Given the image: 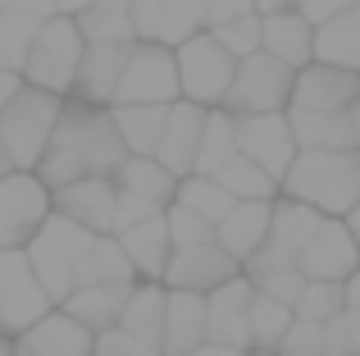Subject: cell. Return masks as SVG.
I'll return each instance as SVG.
<instances>
[{
    "instance_id": "obj_39",
    "label": "cell",
    "mask_w": 360,
    "mask_h": 356,
    "mask_svg": "<svg viewBox=\"0 0 360 356\" xmlns=\"http://www.w3.org/2000/svg\"><path fill=\"white\" fill-rule=\"evenodd\" d=\"M37 27H41L37 18L5 14V9H0V69L23 73V60H27V46H32Z\"/></svg>"
},
{
    "instance_id": "obj_6",
    "label": "cell",
    "mask_w": 360,
    "mask_h": 356,
    "mask_svg": "<svg viewBox=\"0 0 360 356\" xmlns=\"http://www.w3.org/2000/svg\"><path fill=\"white\" fill-rule=\"evenodd\" d=\"M174 64H178V91H183V101H192L201 110L224 106V96L233 87V73H238V60L210 32H196L192 42L178 46Z\"/></svg>"
},
{
    "instance_id": "obj_28",
    "label": "cell",
    "mask_w": 360,
    "mask_h": 356,
    "mask_svg": "<svg viewBox=\"0 0 360 356\" xmlns=\"http://www.w3.org/2000/svg\"><path fill=\"white\" fill-rule=\"evenodd\" d=\"M315 64L360 73V9H347L315 27Z\"/></svg>"
},
{
    "instance_id": "obj_54",
    "label": "cell",
    "mask_w": 360,
    "mask_h": 356,
    "mask_svg": "<svg viewBox=\"0 0 360 356\" xmlns=\"http://www.w3.org/2000/svg\"><path fill=\"white\" fill-rule=\"evenodd\" d=\"M187 356H246V352H229V348H214V343H201V348L187 352Z\"/></svg>"
},
{
    "instance_id": "obj_8",
    "label": "cell",
    "mask_w": 360,
    "mask_h": 356,
    "mask_svg": "<svg viewBox=\"0 0 360 356\" xmlns=\"http://www.w3.org/2000/svg\"><path fill=\"white\" fill-rule=\"evenodd\" d=\"M174 101H183L174 51L160 42H137L128 51V64L119 73L110 106H174Z\"/></svg>"
},
{
    "instance_id": "obj_1",
    "label": "cell",
    "mask_w": 360,
    "mask_h": 356,
    "mask_svg": "<svg viewBox=\"0 0 360 356\" xmlns=\"http://www.w3.org/2000/svg\"><path fill=\"white\" fill-rule=\"evenodd\" d=\"M123 160H128V151H123L115 133L110 110L64 101L60 124H55L51 142H46L41 165H37V178L55 192V187L82 183V178H115Z\"/></svg>"
},
{
    "instance_id": "obj_47",
    "label": "cell",
    "mask_w": 360,
    "mask_h": 356,
    "mask_svg": "<svg viewBox=\"0 0 360 356\" xmlns=\"http://www.w3.org/2000/svg\"><path fill=\"white\" fill-rule=\"evenodd\" d=\"M324 356H360L356 333H352V324H347V311L324 324Z\"/></svg>"
},
{
    "instance_id": "obj_50",
    "label": "cell",
    "mask_w": 360,
    "mask_h": 356,
    "mask_svg": "<svg viewBox=\"0 0 360 356\" xmlns=\"http://www.w3.org/2000/svg\"><path fill=\"white\" fill-rule=\"evenodd\" d=\"M0 9H5V14L37 18V23H46V18L60 14V5H55V0H0Z\"/></svg>"
},
{
    "instance_id": "obj_25",
    "label": "cell",
    "mask_w": 360,
    "mask_h": 356,
    "mask_svg": "<svg viewBox=\"0 0 360 356\" xmlns=\"http://www.w3.org/2000/svg\"><path fill=\"white\" fill-rule=\"evenodd\" d=\"M137 288V284H132ZM132 288H119V284H96V288H78L69 302L60 306L69 320H78L87 333H110L119 329V315L128 306V293Z\"/></svg>"
},
{
    "instance_id": "obj_24",
    "label": "cell",
    "mask_w": 360,
    "mask_h": 356,
    "mask_svg": "<svg viewBox=\"0 0 360 356\" xmlns=\"http://www.w3.org/2000/svg\"><path fill=\"white\" fill-rule=\"evenodd\" d=\"M205 343V297L196 293H169L165 302V338L160 352L165 356H187Z\"/></svg>"
},
{
    "instance_id": "obj_46",
    "label": "cell",
    "mask_w": 360,
    "mask_h": 356,
    "mask_svg": "<svg viewBox=\"0 0 360 356\" xmlns=\"http://www.w3.org/2000/svg\"><path fill=\"white\" fill-rule=\"evenodd\" d=\"M160 14H165V0H132L128 5V23L137 42H155L160 32Z\"/></svg>"
},
{
    "instance_id": "obj_51",
    "label": "cell",
    "mask_w": 360,
    "mask_h": 356,
    "mask_svg": "<svg viewBox=\"0 0 360 356\" xmlns=\"http://www.w3.org/2000/svg\"><path fill=\"white\" fill-rule=\"evenodd\" d=\"M27 82H23V73H9V69H0V110L9 106V101L18 96V91H23Z\"/></svg>"
},
{
    "instance_id": "obj_30",
    "label": "cell",
    "mask_w": 360,
    "mask_h": 356,
    "mask_svg": "<svg viewBox=\"0 0 360 356\" xmlns=\"http://www.w3.org/2000/svg\"><path fill=\"white\" fill-rule=\"evenodd\" d=\"M165 302H169L165 284H137L128 293L123 315H119V329L141 338V343H150V348H160V338H165Z\"/></svg>"
},
{
    "instance_id": "obj_40",
    "label": "cell",
    "mask_w": 360,
    "mask_h": 356,
    "mask_svg": "<svg viewBox=\"0 0 360 356\" xmlns=\"http://www.w3.org/2000/svg\"><path fill=\"white\" fill-rule=\"evenodd\" d=\"M342 311H347L342 284H306V293H301L297 306H292V315H297V320H310V324H328Z\"/></svg>"
},
{
    "instance_id": "obj_3",
    "label": "cell",
    "mask_w": 360,
    "mask_h": 356,
    "mask_svg": "<svg viewBox=\"0 0 360 356\" xmlns=\"http://www.w3.org/2000/svg\"><path fill=\"white\" fill-rule=\"evenodd\" d=\"M91 242L96 238H91L87 229H78V224L60 220V215L51 210V220H46L41 229H37V238L23 247L37 284L46 288V297H51L55 306H64L69 293L78 288V269H82V260L91 256Z\"/></svg>"
},
{
    "instance_id": "obj_4",
    "label": "cell",
    "mask_w": 360,
    "mask_h": 356,
    "mask_svg": "<svg viewBox=\"0 0 360 356\" xmlns=\"http://www.w3.org/2000/svg\"><path fill=\"white\" fill-rule=\"evenodd\" d=\"M82 42L78 23L69 14H55L37 27L32 46H27V60H23V82L37 91H51V96L69 101L73 96V78H78V64H82Z\"/></svg>"
},
{
    "instance_id": "obj_34",
    "label": "cell",
    "mask_w": 360,
    "mask_h": 356,
    "mask_svg": "<svg viewBox=\"0 0 360 356\" xmlns=\"http://www.w3.org/2000/svg\"><path fill=\"white\" fill-rule=\"evenodd\" d=\"M174 205H183V210H192L196 220H205L214 229V224L224 220V215L233 210V196L224 192L219 183H214V178H205V174H192V178H183V183H178V192H174Z\"/></svg>"
},
{
    "instance_id": "obj_49",
    "label": "cell",
    "mask_w": 360,
    "mask_h": 356,
    "mask_svg": "<svg viewBox=\"0 0 360 356\" xmlns=\"http://www.w3.org/2000/svg\"><path fill=\"white\" fill-rule=\"evenodd\" d=\"M246 14H255V0H210V9H205V32L233 23V18H246Z\"/></svg>"
},
{
    "instance_id": "obj_23",
    "label": "cell",
    "mask_w": 360,
    "mask_h": 356,
    "mask_svg": "<svg viewBox=\"0 0 360 356\" xmlns=\"http://www.w3.org/2000/svg\"><path fill=\"white\" fill-rule=\"evenodd\" d=\"M119 247L128 251L132 269H137V284H160L169 269V256H174V242H169V224L165 215L137 224V229L119 233Z\"/></svg>"
},
{
    "instance_id": "obj_7",
    "label": "cell",
    "mask_w": 360,
    "mask_h": 356,
    "mask_svg": "<svg viewBox=\"0 0 360 356\" xmlns=\"http://www.w3.org/2000/svg\"><path fill=\"white\" fill-rule=\"evenodd\" d=\"M292 82H297V69L269 60V55H251V60L238 64L233 73V87L224 96L219 110H229L233 119L242 115H288L292 106Z\"/></svg>"
},
{
    "instance_id": "obj_29",
    "label": "cell",
    "mask_w": 360,
    "mask_h": 356,
    "mask_svg": "<svg viewBox=\"0 0 360 356\" xmlns=\"http://www.w3.org/2000/svg\"><path fill=\"white\" fill-rule=\"evenodd\" d=\"M110 119H115V133L128 155H155L169 106H110Z\"/></svg>"
},
{
    "instance_id": "obj_36",
    "label": "cell",
    "mask_w": 360,
    "mask_h": 356,
    "mask_svg": "<svg viewBox=\"0 0 360 356\" xmlns=\"http://www.w3.org/2000/svg\"><path fill=\"white\" fill-rule=\"evenodd\" d=\"M205 9H210V0H165L155 42L169 46V51H178V46L192 42L196 32H205Z\"/></svg>"
},
{
    "instance_id": "obj_16",
    "label": "cell",
    "mask_w": 360,
    "mask_h": 356,
    "mask_svg": "<svg viewBox=\"0 0 360 356\" xmlns=\"http://www.w3.org/2000/svg\"><path fill=\"white\" fill-rule=\"evenodd\" d=\"M51 210L60 220L87 229L91 238H110L115 233V178H82V183L55 187Z\"/></svg>"
},
{
    "instance_id": "obj_57",
    "label": "cell",
    "mask_w": 360,
    "mask_h": 356,
    "mask_svg": "<svg viewBox=\"0 0 360 356\" xmlns=\"http://www.w3.org/2000/svg\"><path fill=\"white\" fill-rule=\"evenodd\" d=\"M96 5H101V9H119V14H128L132 0H96ZM87 9H91V5H87Z\"/></svg>"
},
{
    "instance_id": "obj_10",
    "label": "cell",
    "mask_w": 360,
    "mask_h": 356,
    "mask_svg": "<svg viewBox=\"0 0 360 356\" xmlns=\"http://www.w3.org/2000/svg\"><path fill=\"white\" fill-rule=\"evenodd\" d=\"M46 220H51V187L41 178L18 170L0 178V251H23Z\"/></svg>"
},
{
    "instance_id": "obj_5",
    "label": "cell",
    "mask_w": 360,
    "mask_h": 356,
    "mask_svg": "<svg viewBox=\"0 0 360 356\" xmlns=\"http://www.w3.org/2000/svg\"><path fill=\"white\" fill-rule=\"evenodd\" d=\"M60 110H64L60 96L37 91V87H23L0 110V142H5L9 165L18 174H37V165L46 155V142H51L55 124H60Z\"/></svg>"
},
{
    "instance_id": "obj_27",
    "label": "cell",
    "mask_w": 360,
    "mask_h": 356,
    "mask_svg": "<svg viewBox=\"0 0 360 356\" xmlns=\"http://www.w3.org/2000/svg\"><path fill=\"white\" fill-rule=\"evenodd\" d=\"M292 142L297 151H356L352 115H306V110H288Z\"/></svg>"
},
{
    "instance_id": "obj_48",
    "label": "cell",
    "mask_w": 360,
    "mask_h": 356,
    "mask_svg": "<svg viewBox=\"0 0 360 356\" xmlns=\"http://www.w3.org/2000/svg\"><path fill=\"white\" fill-rule=\"evenodd\" d=\"M347 9H360V0H301L297 14L306 18L310 27H319V23H328V18L347 14Z\"/></svg>"
},
{
    "instance_id": "obj_42",
    "label": "cell",
    "mask_w": 360,
    "mask_h": 356,
    "mask_svg": "<svg viewBox=\"0 0 360 356\" xmlns=\"http://www.w3.org/2000/svg\"><path fill=\"white\" fill-rule=\"evenodd\" d=\"M165 224H169V242H174V251H187V247H201V242H214V229L205 220H196L192 210H183V205H169L165 210Z\"/></svg>"
},
{
    "instance_id": "obj_56",
    "label": "cell",
    "mask_w": 360,
    "mask_h": 356,
    "mask_svg": "<svg viewBox=\"0 0 360 356\" xmlns=\"http://www.w3.org/2000/svg\"><path fill=\"white\" fill-rule=\"evenodd\" d=\"M342 224H347V233H352V242H356V247H360V205H356L352 215H347Z\"/></svg>"
},
{
    "instance_id": "obj_12",
    "label": "cell",
    "mask_w": 360,
    "mask_h": 356,
    "mask_svg": "<svg viewBox=\"0 0 360 356\" xmlns=\"http://www.w3.org/2000/svg\"><path fill=\"white\" fill-rule=\"evenodd\" d=\"M297 269L306 274V284H347L360 274V247L352 242L342 220H324L315 229V238L301 247Z\"/></svg>"
},
{
    "instance_id": "obj_21",
    "label": "cell",
    "mask_w": 360,
    "mask_h": 356,
    "mask_svg": "<svg viewBox=\"0 0 360 356\" xmlns=\"http://www.w3.org/2000/svg\"><path fill=\"white\" fill-rule=\"evenodd\" d=\"M14 348L27 352V356H91L96 352V333H87L78 320H69V315L55 306V311L46 315V320H37L23 338H14Z\"/></svg>"
},
{
    "instance_id": "obj_26",
    "label": "cell",
    "mask_w": 360,
    "mask_h": 356,
    "mask_svg": "<svg viewBox=\"0 0 360 356\" xmlns=\"http://www.w3.org/2000/svg\"><path fill=\"white\" fill-rule=\"evenodd\" d=\"M115 192L169 210V205H174V192H178V178L169 174L155 155H128V160L119 165V174H115Z\"/></svg>"
},
{
    "instance_id": "obj_33",
    "label": "cell",
    "mask_w": 360,
    "mask_h": 356,
    "mask_svg": "<svg viewBox=\"0 0 360 356\" xmlns=\"http://www.w3.org/2000/svg\"><path fill=\"white\" fill-rule=\"evenodd\" d=\"M233 155H238V124H233V115H229V110H205L201 151H196V174L214 178Z\"/></svg>"
},
{
    "instance_id": "obj_52",
    "label": "cell",
    "mask_w": 360,
    "mask_h": 356,
    "mask_svg": "<svg viewBox=\"0 0 360 356\" xmlns=\"http://www.w3.org/2000/svg\"><path fill=\"white\" fill-rule=\"evenodd\" d=\"M301 0H255V14L260 18H269V14H292Z\"/></svg>"
},
{
    "instance_id": "obj_41",
    "label": "cell",
    "mask_w": 360,
    "mask_h": 356,
    "mask_svg": "<svg viewBox=\"0 0 360 356\" xmlns=\"http://www.w3.org/2000/svg\"><path fill=\"white\" fill-rule=\"evenodd\" d=\"M214 42L224 46V51L233 55V60H251V55H260V14H246V18H233V23L214 27Z\"/></svg>"
},
{
    "instance_id": "obj_31",
    "label": "cell",
    "mask_w": 360,
    "mask_h": 356,
    "mask_svg": "<svg viewBox=\"0 0 360 356\" xmlns=\"http://www.w3.org/2000/svg\"><path fill=\"white\" fill-rule=\"evenodd\" d=\"M96 284H119V288H132V284H137V269H132L128 251L119 247L115 233L91 242V256L82 260V269H78V288H96ZM78 288H73V293H78Z\"/></svg>"
},
{
    "instance_id": "obj_35",
    "label": "cell",
    "mask_w": 360,
    "mask_h": 356,
    "mask_svg": "<svg viewBox=\"0 0 360 356\" xmlns=\"http://www.w3.org/2000/svg\"><path fill=\"white\" fill-rule=\"evenodd\" d=\"M214 183H219L233 201H274V196H278V183H274L260 165H251L246 155H233V160L214 174Z\"/></svg>"
},
{
    "instance_id": "obj_62",
    "label": "cell",
    "mask_w": 360,
    "mask_h": 356,
    "mask_svg": "<svg viewBox=\"0 0 360 356\" xmlns=\"http://www.w3.org/2000/svg\"><path fill=\"white\" fill-rule=\"evenodd\" d=\"M14 356H27V352H18V348H14Z\"/></svg>"
},
{
    "instance_id": "obj_58",
    "label": "cell",
    "mask_w": 360,
    "mask_h": 356,
    "mask_svg": "<svg viewBox=\"0 0 360 356\" xmlns=\"http://www.w3.org/2000/svg\"><path fill=\"white\" fill-rule=\"evenodd\" d=\"M352 133H356V151H360V96H356V106H352Z\"/></svg>"
},
{
    "instance_id": "obj_9",
    "label": "cell",
    "mask_w": 360,
    "mask_h": 356,
    "mask_svg": "<svg viewBox=\"0 0 360 356\" xmlns=\"http://www.w3.org/2000/svg\"><path fill=\"white\" fill-rule=\"evenodd\" d=\"M51 311H55V302L37 284L27 256L23 251H0V333L5 338H23Z\"/></svg>"
},
{
    "instance_id": "obj_19",
    "label": "cell",
    "mask_w": 360,
    "mask_h": 356,
    "mask_svg": "<svg viewBox=\"0 0 360 356\" xmlns=\"http://www.w3.org/2000/svg\"><path fill=\"white\" fill-rule=\"evenodd\" d=\"M137 42H119V46H87L82 51V64H78V78H73V96L69 101H82V106H96V110H110L115 101V87H119V73L128 64V51Z\"/></svg>"
},
{
    "instance_id": "obj_32",
    "label": "cell",
    "mask_w": 360,
    "mask_h": 356,
    "mask_svg": "<svg viewBox=\"0 0 360 356\" xmlns=\"http://www.w3.org/2000/svg\"><path fill=\"white\" fill-rule=\"evenodd\" d=\"M319 224H324V215H319V210H310V205H301V201H288V196H274L269 242H278L283 251L301 256V247H306V242L315 238Z\"/></svg>"
},
{
    "instance_id": "obj_59",
    "label": "cell",
    "mask_w": 360,
    "mask_h": 356,
    "mask_svg": "<svg viewBox=\"0 0 360 356\" xmlns=\"http://www.w3.org/2000/svg\"><path fill=\"white\" fill-rule=\"evenodd\" d=\"M5 174H14V165H9V151H5V142H0V178Z\"/></svg>"
},
{
    "instance_id": "obj_2",
    "label": "cell",
    "mask_w": 360,
    "mask_h": 356,
    "mask_svg": "<svg viewBox=\"0 0 360 356\" xmlns=\"http://www.w3.org/2000/svg\"><path fill=\"white\" fill-rule=\"evenodd\" d=\"M278 196L310 205L324 220H347L360 205V151H297Z\"/></svg>"
},
{
    "instance_id": "obj_44",
    "label": "cell",
    "mask_w": 360,
    "mask_h": 356,
    "mask_svg": "<svg viewBox=\"0 0 360 356\" xmlns=\"http://www.w3.org/2000/svg\"><path fill=\"white\" fill-rule=\"evenodd\" d=\"M91 356H165V352L132 338V333H123V329H110V333H96V352Z\"/></svg>"
},
{
    "instance_id": "obj_17",
    "label": "cell",
    "mask_w": 360,
    "mask_h": 356,
    "mask_svg": "<svg viewBox=\"0 0 360 356\" xmlns=\"http://www.w3.org/2000/svg\"><path fill=\"white\" fill-rule=\"evenodd\" d=\"M242 279L255 288V297H269L278 306H297V297L306 293V274L297 269V256L283 251L278 242L264 238V247L242 265Z\"/></svg>"
},
{
    "instance_id": "obj_20",
    "label": "cell",
    "mask_w": 360,
    "mask_h": 356,
    "mask_svg": "<svg viewBox=\"0 0 360 356\" xmlns=\"http://www.w3.org/2000/svg\"><path fill=\"white\" fill-rule=\"evenodd\" d=\"M269 215H274V201H238L214 224V242H219L238 265H246V260L264 247V238H269Z\"/></svg>"
},
{
    "instance_id": "obj_37",
    "label": "cell",
    "mask_w": 360,
    "mask_h": 356,
    "mask_svg": "<svg viewBox=\"0 0 360 356\" xmlns=\"http://www.w3.org/2000/svg\"><path fill=\"white\" fill-rule=\"evenodd\" d=\"M292 306H278L269 297H255L251 302V352H278V343L292 329Z\"/></svg>"
},
{
    "instance_id": "obj_61",
    "label": "cell",
    "mask_w": 360,
    "mask_h": 356,
    "mask_svg": "<svg viewBox=\"0 0 360 356\" xmlns=\"http://www.w3.org/2000/svg\"><path fill=\"white\" fill-rule=\"evenodd\" d=\"M246 356H278V352H246Z\"/></svg>"
},
{
    "instance_id": "obj_60",
    "label": "cell",
    "mask_w": 360,
    "mask_h": 356,
    "mask_svg": "<svg viewBox=\"0 0 360 356\" xmlns=\"http://www.w3.org/2000/svg\"><path fill=\"white\" fill-rule=\"evenodd\" d=\"M0 356H14V338H5V333H0Z\"/></svg>"
},
{
    "instance_id": "obj_13",
    "label": "cell",
    "mask_w": 360,
    "mask_h": 356,
    "mask_svg": "<svg viewBox=\"0 0 360 356\" xmlns=\"http://www.w3.org/2000/svg\"><path fill=\"white\" fill-rule=\"evenodd\" d=\"M251 302L255 288L246 279H229L224 288H214L205 297V343L229 352H251Z\"/></svg>"
},
{
    "instance_id": "obj_11",
    "label": "cell",
    "mask_w": 360,
    "mask_h": 356,
    "mask_svg": "<svg viewBox=\"0 0 360 356\" xmlns=\"http://www.w3.org/2000/svg\"><path fill=\"white\" fill-rule=\"evenodd\" d=\"M233 124H238V155L260 165L274 183H283L292 160H297V142H292L288 115H242Z\"/></svg>"
},
{
    "instance_id": "obj_22",
    "label": "cell",
    "mask_w": 360,
    "mask_h": 356,
    "mask_svg": "<svg viewBox=\"0 0 360 356\" xmlns=\"http://www.w3.org/2000/svg\"><path fill=\"white\" fill-rule=\"evenodd\" d=\"M260 51L288 69H306L315 60V27L292 9V14H269L260 18Z\"/></svg>"
},
{
    "instance_id": "obj_55",
    "label": "cell",
    "mask_w": 360,
    "mask_h": 356,
    "mask_svg": "<svg viewBox=\"0 0 360 356\" xmlns=\"http://www.w3.org/2000/svg\"><path fill=\"white\" fill-rule=\"evenodd\" d=\"M55 5H60V14H82V9H87V5H96V0H55Z\"/></svg>"
},
{
    "instance_id": "obj_18",
    "label": "cell",
    "mask_w": 360,
    "mask_h": 356,
    "mask_svg": "<svg viewBox=\"0 0 360 356\" xmlns=\"http://www.w3.org/2000/svg\"><path fill=\"white\" fill-rule=\"evenodd\" d=\"M201 128H205V110L192 101H174L165 119V137L155 146V160L183 183L196 174V151H201Z\"/></svg>"
},
{
    "instance_id": "obj_53",
    "label": "cell",
    "mask_w": 360,
    "mask_h": 356,
    "mask_svg": "<svg viewBox=\"0 0 360 356\" xmlns=\"http://www.w3.org/2000/svg\"><path fill=\"white\" fill-rule=\"evenodd\" d=\"M342 293H347V311H352V315H360V274H352V279H347V284H342Z\"/></svg>"
},
{
    "instance_id": "obj_45",
    "label": "cell",
    "mask_w": 360,
    "mask_h": 356,
    "mask_svg": "<svg viewBox=\"0 0 360 356\" xmlns=\"http://www.w3.org/2000/svg\"><path fill=\"white\" fill-rule=\"evenodd\" d=\"M155 215H165V210L150 205V201H137V196L115 192V238L128 233V229H137V224H146V220H155Z\"/></svg>"
},
{
    "instance_id": "obj_14",
    "label": "cell",
    "mask_w": 360,
    "mask_h": 356,
    "mask_svg": "<svg viewBox=\"0 0 360 356\" xmlns=\"http://www.w3.org/2000/svg\"><path fill=\"white\" fill-rule=\"evenodd\" d=\"M242 265L219 247V242H201V247H187L169 256V269L160 284L169 293H196V297H210L214 288H224L229 279H238Z\"/></svg>"
},
{
    "instance_id": "obj_15",
    "label": "cell",
    "mask_w": 360,
    "mask_h": 356,
    "mask_svg": "<svg viewBox=\"0 0 360 356\" xmlns=\"http://www.w3.org/2000/svg\"><path fill=\"white\" fill-rule=\"evenodd\" d=\"M356 96H360V73L328 69V64L310 60L306 69H297L288 110H306V115H352Z\"/></svg>"
},
{
    "instance_id": "obj_43",
    "label": "cell",
    "mask_w": 360,
    "mask_h": 356,
    "mask_svg": "<svg viewBox=\"0 0 360 356\" xmlns=\"http://www.w3.org/2000/svg\"><path fill=\"white\" fill-rule=\"evenodd\" d=\"M278 356H324V324L292 320L288 338L278 343Z\"/></svg>"
},
{
    "instance_id": "obj_38",
    "label": "cell",
    "mask_w": 360,
    "mask_h": 356,
    "mask_svg": "<svg viewBox=\"0 0 360 356\" xmlns=\"http://www.w3.org/2000/svg\"><path fill=\"white\" fill-rule=\"evenodd\" d=\"M73 23H78V32H82V42H87V46L137 42V37H132L128 14H119V9H101V5H91V9H82V14H73Z\"/></svg>"
}]
</instances>
